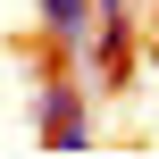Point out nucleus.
Instances as JSON below:
<instances>
[{
  "label": "nucleus",
  "instance_id": "nucleus-3",
  "mask_svg": "<svg viewBox=\"0 0 159 159\" xmlns=\"http://www.w3.org/2000/svg\"><path fill=\"white\" fill-rule=\"evenodd\" d=\"M34 17H42L50 42H84L92 34V0H34Z\"/></svg>",
  "mask_w": 159,
  "mask_h": 159
},
{
  "label": "nucleus",
  "instance_id": "nucleus-1",
  "mask_svg": "<svg viewBox=\"0 0 159 159\" xmlns=\"http://www.w3.org/2000/svg\"><path fill=\"white\" fill-rule=\"evenodd\" d=\"M34 117H42V151H92V117H84V92H75V75H50Z\"/></svg>",
  "mask_w": 159,
  "mask_h": 159
},
{
  "label": "nucleus",
  "instance_id": "nucleus-2",
  "mask_svg": "<svg viewBox=\"0 0 159 159\" xmlns=\"http://www.w3.org/2000/svg\"><path fill=\"white\" fill-rule=\"evenodd\" d=\"M92 84H134V17H92Z\"/></svg>",
  "mask_w": 159,
  "mask_h": 159
}]
</instances>
